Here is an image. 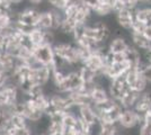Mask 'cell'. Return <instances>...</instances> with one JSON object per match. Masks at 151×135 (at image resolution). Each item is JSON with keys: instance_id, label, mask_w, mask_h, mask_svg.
<instances>
[{"instance_id": "cell-1", "label": "cell", "mask_w": 151, "mask_h": 135, "mask_svg": "<svg viewBox=\"0 0 151 135\" xmlns=\"http://www.w3.org/2000/svg\"><path fill=\"white\" fill-rule=\"evenodd\" d=\"M63 19H64V16H63V13L61 10L47 8L45 10H42L37 27L43 29V31L57 32L60 29Z\"/></svg>"}, {"instance_id": "cell-2", "label": "cell", "mask_w": 151, "mask_h": 135, "mask_svg": "<svg viewBox=\"0 0 151 135\" xmlns=\"http://www.w3.org/2000/svg\"><path fill=\"white\" fill-rule=\"evenodd\" d=\"M16 15V20L19 23H23L25 25L32 26V27H37L38 20L41 17L42 10L40 7L31 6V5H26L25 7L20 8L16 11H13Z\"/></svg>"}, {"instance_id": "cell-3", "label": "cell", "mask_w": 151, "mask_h": 135, "mask_svg": "<svg viewBox=\"0 0 151 135\" xmlns=\"http://www.w3.org/2000/svg\"><path fill=\"white\" fill-rule=\"evenodd\" d=\"M33 58L40 65H46L52 68L55 62V53L53 46L50 45H40L33 47Z\"/></svg>"}, {"instance_id": "cell-4", "label": "cell", "mask_w": 151, "mask_h": 135, "mask_svg": "<svg viewBox=\"0 0 151 135\" xmlns=\"http://www.w3.org/2000/svg\"><path fill=\"white\" fill-rule=\"evenodd\" d=\"M52 69L46 65H40L36 68H32L28 74V84L29 86H42L45 87L51 81Z\"/></svg>"}, {"instance_id": "cell-5", "label": "cell", "mask_w": 151, "mask_h": 135, "mask_svg": "<svg viewBox=\"0 0 151 135\" xmlns=\"http://www.w3.org/2000/svg\"><path fill=\"white\" fill-rule=\"evenodd\" d=\"M139 123H140V116L137 110L124 109L117 124L123 129H139Z\"/></svg>"}, {"instance_id": "cell-6", "label": "cell", "mask_w": 151, "mask_h": 135, "mask_svg": "<svg viewBox=\"0 0 151 135\" xmlns=\"http://www.w3.org/2000/svg\"><path fill=\"white\" fill-rule=\"evenodd\" d=\"M115 18H116V21L120 27H122L123 29H126V31H132V26L133 23H134V11H131V10H127V9H124V10H121L119 13H115Z\"/></svg>"}, {"instance_id": "cell-7", "label": "cell", "mask_w": 151, "mask_h": 135, "mask_svg": "<svg viewBox=\"0 0 151 135\" xmlns=\"http://www.w3.org/2000/svg\"><path fill=\"white\" fill-rule=\"evenodd\" d=\"M17 64V59L10 55L5 51L0 52V70L6 72L7 74H12Z\"/></svg>"}, {"instance_id": "cell-8", "label": "cell", "mask_w": 151, "mask_h": 135, "mask_svg": "<svg viewBox=\"0 0 151 135\" xmlns=\"http://www.w3.org/2000/svg\"><path fill=\"white\" fill-rule=\"evenodd\" d=\"M130 45L131 43L124 37H112L108 43V50L113 54H122L125 53Z\"/></svg>"}, {"instance_id": "cell-9", "label": "cell", "mask_w": 151, "mask_h": 135, "mask_svg": "<svg viewBox=\"0 0 151 135\" xmlns=\"http://www.w3.org/2000/svg\"><path fill=\"white\" fill-rule=\"evenodd\" d=\"M78 117L83 121L85 123H87L89 125H95L98 123L97 116L95 114L93 105H87V106H82L79 107V111H78Z\"/></svg>"}, {"instance_id": "cell-10", "label": "cell", "mask_w": 151, "mask_h": 135, "mask_svg": "<svg viewBox=\"0 0 151 135\" xmlns=\"http://www.w3.org/2000/svg\"><path fill=\"white\" fill-rule=\"evenodd\" d=\"M90 98H91L93 105H99V104H103L104 101L108 100L111 97L108 94V90L104 89L99 86H96L90 94Z\"/></svg>"}, {"instance_id": "cell-11", "label": "cell", "mask_w": 151, "mask_h": 135, "mask_svg": "<svg viewBox=\"0 0 151 135\" xmlns=\"http://www.w3.org/2000/svg\"><path fill=\"white\" fill-rule=\"evenodd\" d=\"M139 92L134 91V90H130L129 92H126L124 96L121 98L120 103L121 105L123 106L124 109H133L134 106H135V103L139 98Z\"/></svg>"}, {"instance_id": "cell-12", "label": "cell", "mask_w": 151, "mask_h": 135, "mask_svg": "<svg viewBox=\"0 0 151 135\" xmlns=\"http://www.w3.org/2000/svg\"><path fill=\"white\" fill-rule=\"evenodd\" d=\"M28 39H29V43L32 44L33 47L44 45V31L38 28V27L34 28L33 32L28 35Z\"/></svg>"}, {"instance_id": "cell-13", "label": "cell", "mask_w": 151, "mask_h": 135, "mask_svg": "<svg viewBox=\"0 0 151 135\" xmlns=\"http://www.w3.org/2000/svg\"><path fill=\"white\" fill-rule=\"evenodd\" d=\"M78 72H79V74H80V77L82 78V80H83V82H85V84L94 82L95 78H96V76H97V73H96V72H94L93 70H90L89 68L85 66V65L79 66Z\"/></svg>"}, {"instance_id": "cell-14", "label": "cell", "mask_w": 151, "mask_h": 135, "mask_svg": "<svg viewBox=\"0 0 151 135\" xmlns=\"http://www.w3.org/2000/svg\"><path fill=\"white\" fill-rule=\"evenodd\" d=\"M10 126L14 129H24V127H28L29 124H28V121L23 115L14 114L10 118Z\"/></svg>"}, {"instance_id": "cell-15", "label": "cell", "mask_w": 151, "mask_h": 135, "mask_svg": "<svg viewBox=\"0 0 151 135\" xmlns=\"http://www.w3.org/2000/svg\"><path fill=\"white\" fill-rule=\"evenodd\" d=\"M148 86H149L148 81H147L145 78L142 77V74L140 73L138 80H137V82H135L134 87H133V90L139 92V94H142V92H145V90L148 89Z\"/></svg>"}, {"instance_id": "cell-16", "label": "cell", "mask_w": 151, "mask_h": 135, "mask_svg": "<svg viewBox=\"0 0 151 135\" xmlns=\"http://www.w3.org/2000/svg\"><path fill=\"white\" fill-rule=\"evenodd\" d=\"M147 28V25L145 23H141L138 20H134L132 26V33H137V34H143Z\"/></svg>"}, {"instance_id": "cell-17", "label": "cell", "mask_w": 151, "mask_h": 135, "mask_svg": "<svg viewBox=\"0 0 151 135\" xmlns=\"http://www.w3.org/2000/svg\"><path fill=\"white\" fill-rule=\"evenodd\" d=\"M139 135H151V123H145L139 127Z\"/></svg>"}, {"instance_id": "cell-18", "label": "cell", "mask_w": 151, "mask_h": 135, "mask_svg": "<svg viewBox=\"0 0 151 135\" xmlns=\"http://www.w3.org/2000/svg\"><path fill=\"white\" fill-rule=\"evenodd\" d=\"M141 74L148 81V84H151V65H148L145 70L141 72Z\"/></svg>"}, {"instance_id": "cell-19", "label": "cell", "mask_w": 151, "mask_h": 135, "mask_svg": "<svg viewBox=\"0 0 151 135\" xmlns=\"http://www.w3.org/2000/svg\"><path fill=\"white\" fill-rule=\"evenodd\" d=\"M26 2L28 5H31V6L41 7L45 2V0H26Z\"/></svg>"}, {"instance_id": "cell-20", "label": "cell", "mask_w": 151, "mask_h": 135, "mask_svg": "<svg viewBox=\"0 0 151 135\" xmlns=\"http://www.w3.org/2000/svg\"><path fill=\"white\" fill-rule=\"evenodd\" d=\"M143 35H145V37L151 42V26H147V28H145Z\"/></svg>"}, {"instance_id": "cell-21", "label": "cell", "mask_w": 151, "mask_h": 135, "mask_svg": "<svg viewBox=\"0 0 151 135\" xmlns=\"http://www.w3.org/2000/svg\"><path fill=\"white\" fill-rule=\"evenodd\" d=\"M2 11H4V9H2V8H1V7H0V15H1V14H2Z\"/></svg>"}, {"instance_id": "cell-22", "label": "cell", "mask_w": 151, "mask_h": 135, "mask_svg": "<svg viewBox=\"0 0 151 135\" xmlns=\"http://www.w3.org/2000/svg\"><path fill=\"white\" fill-rule=\"evenodd\" d=\"M0 1H1V0H0Z\"/></svg>"}]
</instances>
